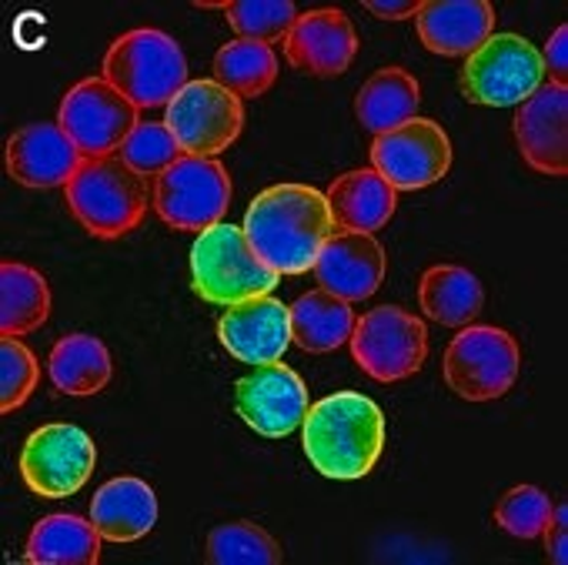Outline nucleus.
I'll use <instances>...</instances> for the list:
<instances>
[{
	"mask_svg": "<svg viewBox=\"0 0 568 565\" xmlns=\"http://www.w3.org/2000/svg\"><path fill=\"white\" fill-rule=\"evenodd\" d=\"M244 234L281 278L305 274L335 231L328 201L312 184H271L244 211Z\"/></svg>",
	"mask_w": 568,
	"mask_h": 565,
	"instance_id": "f257e3e1",
	"label": "nucleus"
},
{
	"mask_svg": "<svg viewBox=\"0 0 568 565\" xmlns=\"http://www.w3.org/2000/svg\"><path fill=\"white\" fill-rule=\"evenodd\" d=\"M302 445L325 478L358 482L385 452V412L362 392H335L308 408Z\"/></svg>",
	"mask_w": 568,
	"mask_h": 565,
	"instance_id": "f03ea898",
	"label": "nucleus"
},
{
	"mask_svg": "<svg viewBox=\"0 0 568 565\" xmlns=\"http://www.w3.org/2000/svg\"><path fill=\"white\" fill-rule=\"evenodd\" d=\"M151 201L154 194L148 178L131 171L118 154L84 161L64 188L71 218L98 241H118L131 234L144 221Z\"/></svg>",
	"mask_w": 568,
	"mask_h": 565,
	"instance_id": "7ed1b4c3",
	"label": "nucleus"
},
{
	"mask_svg": "<svg viewBox=\"0 0 568 565\" xmlns=\"http://www.w3.org/2000/svg\"><path fill=\"white\" fill-rule=\"evenodd\" d=\"M101 78L138 111L168 108L187 84V58L171 34L158 28H134L114 38L101 61Z\"/></svg>",
	"mask_w": 568,
	"mask_h": 565,
	"instance_id": "20e7f679",
	"label": "nucleus"
},
{
	"mask_svg": "<svg viewBox=\"0 0 568 565\" xmlns=\"http://www.w3.org/2000/svg\"><path fill=\"white\" fill-rule=\"evenodd\" d=\"M281 274L267 268L251 248L244 228L214 224L191 244V289L207 305L231 309L244 299L271 295Z\"/></svg>",
	"mask_w": 568,
	"mask_h": 565,
	"instance_id": "39448f33",
	"label": "nucleus"
},
{
	"mask_svg": "<svg viewBox=\"0 0 568 565\" xmlns=\"http://www.w3.org/2000/svg\"><path fill=\"white\" fill-rule=\"evenodd\" d=\"M521 372L518 342L495 325H465L442 359L445 385L465 402H495L511 392Z\"/></svg>",
	"mask_w": 568,
	"mask_h": 565,
	"instance_id": "423d86ee",
	"label": "nucleus"
},
{
	"mask_svg": "<svg viewBox=\"0 0 568 565\" xmlns=\"http://www.w3.org/2000/svg\"><path fill=\"white\" fill-rule=\"evenodd\" d=\"M545 84L541 54L518 34H491L465 58L458 88L478 108H518Z\"/></svg>",
	"mask_w": 568,
	"mask_h": 565,
	"instance_id": "0eeeda50",
	"label": "nucleus"
},
{
	"mask_svg": "<svg viewBox=\"0 0 568 565\" xmlns=\"http://www.w3.org/2000/svg\"><path fill=\"white\" fill-rule=\"evenodd\" d=\"M231 174L217 158L181 154L161 178H154V214L171 231H207L221 224L231 208Z\"/></svg>",
	"mask_w": 568,
	"mask_h": 565,
	"instance_id": "6e6552de",
	"label": "nucleus"
},
{
	"mask_svg": "<svg viewBox=\"0 0 568 565\" xmlns=\"http://www.w3.org/2000/svg\"><path fill=\"white\" fill-rule=\"evenodd\" d=\"M348 345L355 365L372 382L395 385L422 372L428 359V329L418 315L398 305H382L355 319Z\"/></svg>",
	"mask_w": 568,
	"mask_h": 565,
	"instance_id": "1a4fd4ad",
	"label": "nucleus"
},
{
	"mask_svg": "<svg viewBox=\"0 0 568 565\" xmlns=\"http://www.w3.org/2000/svg\"><path fill=\"white\" fill-rule=\"evenodd\" d=\"M58 124L84 154V161H94L118 154L141 118L138 108L104 78H84L64 94L58 108Z\"/></svg>",
	"mask_w": 568,
	"mask_h": 565,
	"instance_id": "9d476101",
	"label": "nucleus"
},
{
	"mask_svg": "<svg viewBox=\"0 0 568 565\" xmlns=\"http://www.w3.org/2000/svg\"><path fill=\"white\" fill-rule=\"evenodd\" d=\"M98 468L94 438L68 422H51L31 432L21 448V478L41 498H68L81 492Z\"/></svg>",
	"mask_w": 568,
	"mask_h": 565,
	"instance_id": "9b49d317",
	"label": "nucleus"
},
{
	"mask_svg": "<svg viewBox=\"0 0 568 565\" xmlns=\"http://www.w3.org/2000/svg\"><path fill=\"white\" fill-rule=\"evenodd\" d=\"M164 124L178 138L184 154L217 158L244 131V104L231 91L211 81H187L168 104Z\"/></svg>",
	"mask_w": 568,
	"mask_h": 565,
	"instance_id": "f8f14e48",
	"label": "nucleus"
},
{
	"mask_svg": "<svg viewBox=\"0 0 568 565\" xmlns=\"http://www.w3.org/2000/svg\"><path fill=\"white\" fill-rule=\"evenodd\" d=\"M372 171L395 191H422L438 184L452 171V138L432 118H412L408 124L378 134L372 141Z\"/></svg>",
	"mask_w": 568,
	"mask_h": 565,
	"instance_id": "ddd939ff",
	"label": "nucleus"
},
{
	"mask_svg": "<svg viewBox=\"0 0 568 565\" xmlns=\"http://www.w3.org/2000/svg\"><path fill=\"white\" fill-rule=\"evenodd\" d=\"M234 408L261 438H288L295 428H302L312 402L305 379L284 362H274L237 379Z\"/></svg>",
	"mask_w": 568,
	"mask_h": 565,
	"instance_id": "4468645a",
	"label": "nucleus"
},
{
	"mask_svg": "<svg viewBox=\"0 0 568 565\" xmlns=\"http://www.w3.org/2000/svg\"><path fill=\"white\" fill-rule=\"evenodd\" d=\"M284 58L302 74L338 78L358 58V31L342 8L305 11L284 38Z\"/></svg>",
	"mask_w": 568,
	"mask_h": 565,
	"instance_id": "2eb2a0df",
	"label": "nucleus"
},
{
	"mask_svg": "<svg viewBox=\"0 0 568 565\" xmlns=\"http://www.w3.org/2000/svg\"><path fill=\"white\" fill-rule=\"evenodd\" d=\"M511 131H515L518 154L531 171L545 178H565L568 171V88L545 81L525 104H518Z\"/></svg>",
	"mask_w": 568,
	"mask_h": 565,
	"instance_id": "dca6fc26",
	"label": "nucleus"
},
{
	"mask_svg": "<svg viewBox=\"0 0 568 565\" xmlns=\"http://www.w3.org/2000/svg\"><path fill=\"white\" fill-rule=\"evenodd\" d=\"M315 278L322 292L355 305L372 299L388 271L385 248L375 234L358 231H332L315 258Z\"/></svg>",
	"mask_w": 568,
	"mask_h": 565,
	"instance_id": "f3484780",
	"label": "nucleus"
},
{
	"mask_svg": "<svg viewBox=\"0 0 568 565\" xmlns=\"http://www.w3.org/2000/svg\"><path fill=\"white\" fill-rule=\"evenodd\" d=\"M217 342L231 359L254 369L284 362V352L292 345L288 309L274 295L244 299L217 319Z\"/></svg>",
	"mask_w": 568,
	"mask_h": 565,
	"instance_id": "a211bd4d",
	"label": "nucleus"
},
{
	"mask_svg": "<svg viewBox=\"0 0 568 565\" xmlns=\"http://www.w3.org/2000/svg\"><path fill=\"white\" fill-rule=\"evenodd\" d=\"M8 174L21 188L48 191V188H68V181L81 171L84 154L74 148V141L64 134L61 124H28L8 138L4 151Z\"/></svg>",
	"mask_w": 568,
	"mask_h": 565,
	"instance_id": "6ab92c4d",
	"label": "nucleus"
},
{
	"mask_svg": "<svg viewBox=\"0 0 568 565\" xmlns=\"http://www.w3.org/2000/svg\"><path fill=\"white\" fill-rule=\"evenodd\" d=\"M415 31L425 51L468 58L495 34V8L488 0H422Z\"/></svg>",
	"mask_w": 568,
	"mask_h": 565,
	"instance_id": "aec40b11",
	"label": "nucleus"
},
{
	"mask_svg": "<svg viewBox=\"0 0 568 565\" xmlns=\"http://www.w3.org/2000/svg\"><path fill=\"white\" fill-rule=\"evenodd\" d=\"M335 231H358V234H375L382 231L395 208H398V191L378 178L372 168L345 171L338 174L328 191H325Z\"/></svg>",
	"mask_w": 568,
	"mask_h": 565,
	"instance_id": "412c9836",
	"label": "nucleus"
},
{
	"mask_svg": "<svg viewBox=\"0 0 568 565\" xmlns=\"http://www.w3.org/2000/svg\"><path fill=\"white\" fill-rule=\"evenodd\" d=\"M91 522L104 542H138L158 525V495L144 478L118 475L98 488Z\"/></svg>",
	"mask_w": 568,
	"mask_h": 565,
	"instance_id": "4be33fe9",
	"label": "nucleus"
},
{
	"mask_svg": "<svg viewBox=\"0 0 568 565\" xmlns=\"http://www.w3.org/2000/svg\"><path fill=\"white\" fill-rule=\"evenodd\" d=\"M418 305L432 322L445 329H465L481 315L485 289L462 264H432L418 281Z\"/></svg>",
	"mask_w": 568,
	"mask_h": 565,
	"instance_id": "5701e85b",
	"label": "nucleus"
},
{
	"mask_svg": "<svg viewBox=\"0 0 568 565\" xmlns=\"http://www.w3.org/2000/svg\"><path fill=\"white\" fill-rule=\"evenodd\" d=\"M114 375V362L111 352L101 339L94 335H64L54 342L51 355H48V379L61 395L71 398H88L98 395L111 385Z\"/></svg>",
	"mask_w": 568,
	"mask_h": 565,
	"instance_id": "b1692460",
	"label": "nucleus"
},
{
	"mask_svg": "<svg viewBox=\"0 0 568 565\" xmlns=\"http://www.w3.org/2000/svg\"><path fill=\"white\" fill-rule=\"evenodd\" d=\"M101 532L91 518L54 512L44 515L24 545V562L31 565H98L101 562Z\"/></svg>",
	"mask_w": 568,
	"mask_h": 565,
	"instance_id": "393cba45",
	"label": "nucleus"
},
{
	"mask_svg": "<svg viewBox=\"0 0 568 565\" xmlns=\"http://www.w3.org/2000/svg\"><path fill=\"white\" fill-rule=\"evenodd\" d=\"M418 104L422 84L405 68H382L362 84L355 98V118L365 131L378 138L418 118Z\"/></svg>",
	"mask_w": 568,
	"mask_h": 565,
	"instance_id": "a878e982",
	"label": "nucleus"
},
{
	"mask_svg": "<svg viewBox=\"0 0 568 565\" xmlns=\"http://www.w3.org/2000/svg\"><path fill=\"white\" fill-rule=\"evenodd\" d=\"M51 319V285L48 278L24 264H0V335L24 339Z\"/></svg>",
	"mask_w": 568,
	"mask_h": 565,
	"instance_id": "bb28decb",
	"label": "nucleus"
},
{
	"mask_svg": "<svg viewBox=\"0 0 568 565\" xmlns=\"http://www.w3.org/2000/svg\"><path fill=\"white\" fill-rule=\"evenodd\" d=\"M288 325L292 345H298L308 355H332L352 339L355 312L348 302L318 289L288 305Z\"/></svg>",
	"mask_w": 568,
	"mask_h": 565,
	"instance_id": "cd10ccee",
	"label": "nucleus"
},
{
	"mask_svg": "<svg viewBox=\"0 0 568 565\" xmlns=\"http://www.w3.org/2000/svg\"><path fill=\"white\" fill-rule=\"evenodd\" d=\"M214 81L234 98H261L277 81V54L267 44L231 41L214 54Z\"/></svg>",
	"mask_w": 568,
	"mask_h": 565,
	"instance_id": "c85d7f7f",
	"label": "nucleus"
},
{
	"mask_svg": "<svg viewBox=\"0 0 568 565\" xmlns=\"http://www.w3.org/2000/svg\"><path fill=\"white\" fill-rule=\"evenodd\" d=\"M204 558L211 565H277L281 545L257 522H224L207 532Z\"/></svg>",
	"mask_w": 568,
	"mask_h": 565,
	"instance_id": "c756f323",
	"label": "nucleus"
},
{
	"mask_svg": "<svg viewBox=\"0 0 568 565\" xmlns=\"http://www.w3.org/2000/svg\"><path fill=\"white\" fill-rule=\"evenodd\" d=\"M227 28L237 34V41L251 44H284L292 24L298 21V8L292 0H234L224 11Z\"/></svg>",
	"mask_w": 568,
	"mask_h": 565,
	"instance_id": "7c9ffc66",
	"label": "nucleus"
},
{
	"mask_svg": "<svg viewBox=\"0 0 568 565\" xmlns=\"http://www.w3.org/2000/svg\"><path fill=\"white\" fill-rule=\"evenodd\" d=\"M181 154L184 151L164 121H141L118 151V158L141 178H161Z\"/></svg>",
	"mask_w": 568,
	"mask_h": 565,
	"instance_id": "2f4dec72",
	"label": "nucleus"
},
{
	"mask_svg": "<svg viewBox=\"0 0 568 565\" xmlns=\"http://www.w3.org/2000/svg\"><path fill=\"white\" fill-rule=\"evenodd\" d=\"M551 518V498L538 485H515L495 505V525L515 538H538Z\"/></svg>",
	"mask_w": 568,
	"mask_h": 565,
	"instance_id": "473e14b6",
	"label": "nucleus"
},
{
	"mask_svg": "<svg viewBox=\"0 0 568 565\" xmlns=\"http://www.w3.org/2000/svg\"><path fill=\"white\" fill-rule=\"evenodd\" d=\"M38 382H41V365L34 352L21 339L0 342V408H4V415L24 408Z\"/></svg>",
	"mask_w": 568,
	"mask_h": 565,
	"instance_id": "72a5a7b5",
	"label": "nucleus"
},
{
	"mask_svg": "<svg viewBox=\"0 0 568 565\" xmlns=\"http://www.w3.org/2000/svg\"><path fill=\"white\" fill-rule=\"evenodd\" d=\"M538 54H541V68H545L548 84L565 88V81H568V24H558L548 38L545 51H538Z\"/></svg>",
	"mask_w": 568,
	"mask_h": 565,
	"instance_id": "f704fd0d",
	"label": "nucleus"
},
{
	"mask_svg": "<svg viewBox=\"0 0 568 565\" xmlns=\"http://www.w3.org/2000/svg\"><path fill=\"white\" fill-rule=\"evenodd\" d=\"M545 552L551 565H565L568 562V505L558 502L551 505V518L545 525Z\"/></svg>",
	"mask_w": 568,
	"mask_h": 565,
	"instance_id": "c9c22d12",
	"label": "nucleus"
},
{
	"mask_svg": "<svg viewBox=\"0 0 568 565\" xmlns=\"http://www.w3.org/2000/svg\"><path fill=\"white\" fill-rule=\"evenodd\" d=\"M422 0H365V11L378 21H405L415 18Z\"/></svg>",
	"mask_w": 568,
	"mask_h": 565,
	"instance_id": "e433bc0d",
	"label": "nucleus"
}]
</instances>
